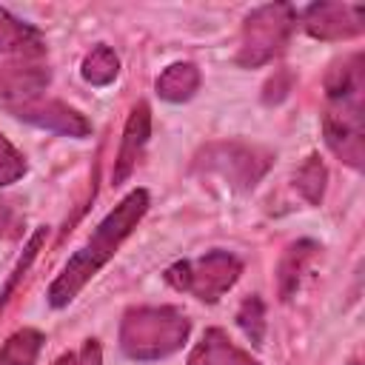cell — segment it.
Returning a JSON list of instances; mask_svg holds the SVG:
<instances>
[{"instance_id": "obj_18", "label": "cell", "mask_w": 365, "mask_h": 365, "mask_svg": "<svg viewBox=\"0 0 365 365\" xmlns=\"http://www.w3.org/2000/svg\"><path fill=\"white\" fill-rule=\"evenodd\" d=\"M46 237H48V228H46V225L34 228V234L29 237V242H26V248H23V254H20V259H17V262H14V268H11V277H9V279H6V285L0 288V311L6 308V302H9V299H11V294L17 291L20 279L26 277V271L31 268V262L37 259V254H40V248H43Z\"/></svg>"}, {"instance_id": "obj_22", "label": "cell", "mask_w": 365, "mask_h": 365, "mask_svg": "<svg viewBox=\"0 0 365 365\" xmlns=\"http://www.w3.org/2000/svg\"><path fill=\"white\" fill-rule=\"evenodd\" d=\"M291 86H294V74L285 71V68H279V71L265 83V88H262V103H265V106H277V103H282V100L288 97Z\"/></svg>"}, {"instance_id": "obj_6", "label": "cell", "mask_w": 365, "mask_h": 365, "mask_svg": "<svg viewBox=\"0 0 365 365\" xmlns=\"http://www.w3.org/2000/svg\"><path fill=\"white\" fill-rule=\"evenodd\" d=\"M242 274V259L231 251L214 248L197 259H177L165 268V282L177 291L197 297L200 302H217Z\"/></svg>"}, {"instance_id": "obj_14", "label": "cell", "mask_w": 365, "mask_h": 365, "mask_svg": "<svg viewBox=\"0 0 365 365\" xmlns=\"http://www.w3.org/2000/svg\"><path fill=\"white\" fill-rule=\"evenodd\" d=\"M200 83H202L200 68L188 60H180V63H171L160 71V77L154 83V91L165 103H188L200 91Z\"/></svg>"}, {"instance_id": "obj_10", "label": "cell", "mask_w": 365, "mask_h": 365, "mask_svg": "<svg viewBox=\"0 0 365 365\" xmlns=\"http://www.w3.org/2000/svg\"><path fill=\"white\" fill-rule=\"evenodd\" d=\"M51 71L40 63H6L0 66V108L11 111L17 106L40 100V91L48 86Z\"/></svg>"}, {"instance_id": "obj_23", "label": "cell", "mask_w": 365, "mask_h": 365, "mask_svg": "<svg viewBox=\"0 0 365 365\" xmlns=\"http://www.w3.org/2000/svg\"><path fill=\"white\" fill-rule=\"evenodd\" d=\"M348 365H359V362H356V359H351V362H348Z\"/></svg>"}, {"instance_id": "obj_4", "label": "cell", "mask_w": 365, "mask_h": 365, "mask_svg": "<svg viewBox=\"0 0 365 365\" xmlns=\"http://www.w3.org/2000/svg\"><path fill=\"white\" fill-rule=\"evenodd\" d=\"M271 163H274V154L262 145L242 143V140H217L202 145L194 154L191 168L202 177L205 174L217 177L237 194H245L257 188V182L268 174Z\"/></svg>"}, {"instance_id": "obj_16", "label": "cell", "mask_w": 365, "mask_h": 365, "mask_svg": "<svg viewBox=\"0 0 365 365\" xmlns=\"http://www.w3.org/2000/svg\"><path fill=\"white\" fill-rule=\"evenodd\" d=\"M43 342H46V336L37 328L14 331L0 348V365H34Z\"/></svg>"}, {"instance_id": "obj_13", "label": "cell", "mask_w": 365, "mask_h": 365, "mask_svg": "<svg viewBox=\"0 0 365 365\" xmlns=\"http://www.w3.org/2000/svg\"><path fill=\"white\" fill-rule=\"evenodd\" d=\"M46 51V43H43V34L14 17L9 9L0 6V54H23V57H40Z\"/></svg>"}, {"instance_id": "obj_5", "label": "cell", "mask_w": 365, "mask_h": 365, "mask_svg": "<svg viewBox=\"0 0 365 365\" xmlns=\"http://www.w3.org/2000/svg\"><path fill=\"white\" fill-rule=\"evenodd\" d=\"M297 11L291 3H265L245 14L240 48L234 63L242 68H259L279 57L294 34Z\"/></svg>"}, {"instance_id": "obj_1", "label": "cell", "mask_w": 365, "mask_h": 365, "mask_svg": "<svg viewBox=\"0 0 365 365\" xmlns=\"http://www.w3.org/2000/svg\"><path fill=\"white\" fill-rule=\"evenodd\" d=\"M148 205H151L148 191L145 188H134L100 220L94 234L68 257V262L63 265L57 279L48 285L46 299H48L51 308H66L68 302H74V297L100 274L103 265H108V259L117 254V248L140 225V220L145 217Z\"/></svg>"}, {"instance_id": "obj_17", "label": "cell", "mask_w": 365, "mask_h": 365, "mask_svg": "<svg viewBox=\"0 0 365 365\" xmlns=\"http://www.w3.org/2000/svg\"><path fill=\"white\" fill-rule=\"evenodd\" d=\"M325 185H328V168H325V163L317 154H311L294 171V188L305 197L308 205H319L322 197H325Z\"/></svg>"}, {"instance_id": "obj_8", "label": "cell", "mask_w": 365, "mask_h": 365, "mask_svg": "<svg viewBox=\"0 0 365 365\" xmlns=\"http://www.w3.org/2000/svg\"><path fill=\"white\" fill-rule=\"evenodd\" d=\"M9 114L29 125H37V128H46V131H54L63 137H74V140H83L91 134L88 117L63 100H34V103L11 108Z\"/></svg>"}, {"instance_id": "obj_12", "label": "cell", "mask_w": 365, "mask_h": 365, "mask_svg": "<svg viewBox=\"0 0 365 365\" xmlns=\"http://www.w3.org/2000/svg\"><path fill=\"white\" fill-rule=\"evenodd\" d=\"M188 365H259V362L248 351L237 348L225 331L208 328L202 334V339L194 345Z\"/></svg>"}, {"instance_id": "obj_15", "label": "cell", "mask_w": 365, "mask_h": 365, "mask_svg": "<svg viewBox=\"0 0 365 365\" xmlns=\"http://www.w3.org/2000/svg\"><path fill=\"white\" fill-rule=\"evenodd\" d=\"M80 74H83V80H86L88 86L103 88V86H108V83L117 80V74H120V57L114 54L111 46L97 43V46L83 57Z\"/></svg>"}, {"instance_id": "obj_9", "label": "cell", "mask_w": 365, "mask_h": 365, "mask_svg": "<svg viewBox=\"0 0 365 365\" xmlns=\"http://www.w3.org/2000/svg\"><path fill=\"white\" fill-rule=\"evenodd\" d=\"M148 137H151V108H148V103L140 100L128 111V120L123 125L120 151H117V160H114V168H111V182L114 185H123L134 174V168L140 165V160L145 154Z\"/></svg>"}, {"instance_id": "obj_7", "label": "cell", "mask_w": 365, "mask_h": 365, "mask_svg": "<svg viewBox=\"0 0 365 365\" xmlns=\"http://www.w3.org/2000/svg\"><path fill=\"white\" fill-rule=\"evenodd\" d=\"M302 29L314 40L336 43L365 31V6L359 3H311L302 11Z\"/></svg>"}, {"instance_id": "obj_3", "label": "cell", "mask_w": 365, "mask_h": 365, "mask_svg": "<svg viewBox=\"0 0 365 365\" xmlns=\"http://www.w3.org/2000/svg\"><path fill=\"white\" fill-rule=\"evenodd\" d=\"M191 334V319L177 305H134L120 319V348L134 362L177 354Z\"/></svg>"}, {"instance_id": "obj_20", "label": "cell", "mask_w": 365, "mask_h": 365, "mask_svg": "<svg viewBox=\"0 0 365 365\" xmlns=\"http://www.w3.org/2000/svg\"><path fill=\"white\" fill-rule=\"evenodd\" d=\"M26 168H29L26 165V157L0 134V188L17 182L26 174Z\"/></svg>"}, {"instance_id": "obj_11", "label": "cell", "mask_w": 365, "mask_h": 365, "mask_svg": "<svg viewBox=\"0 0 365 365\" xmlns=\"http://www.w3.org/2000/svg\"><path fill=\"white\" fill-rule=\"evenodd\" d=\"M317 251H319V245L314 240H297L282 251V257L277 262V294H279L282 302L294 299V294L299 291L302 274L308 271Z\"/></svg>"}, {"instance_id": "obj_21", "label": "cell", "mask_w": 365, "mask_h": 365, "mask_svg": "<svg viewBox=\"0 0 365 365\" xmlns=\"http://www.w3.org/2000/svg\"><path fill=\"white\" fill-rule=\"evenodd\" d=\"M54 365H103V348L97 339H86L80 348L60 354Z\"/></svg>"}, {"instance_id": "obj_19", "label": "cell", "mask_w": 365, "mask_h": 365, "mask_svg": "<svg viewBox=\"0 0 365 365\" xmlns=\"http://www.w3.org/2000/svg\"><path fill=\"white\" fill-rule=\"evenodd\" d=\"M237 325L254 348L262 345V339H265V302H262V297L251 294L242 299V305L237 308Z\"/></svg>"}, {"instance_id": "obj_2", "label": "cell", "mask_w": 365, "mask_h": 365, "mask_svg": "<svg viewBox=\"0 0 365 365\" xmlns=\"http://www.w3.org/2000/svg\"><path fill=\"white\" fill-rule=\"evenodd\" d=\"M325 145L354 171L365 168V66L362 51L336 60L325 77Z\"/></svg>"}]
</instances>
